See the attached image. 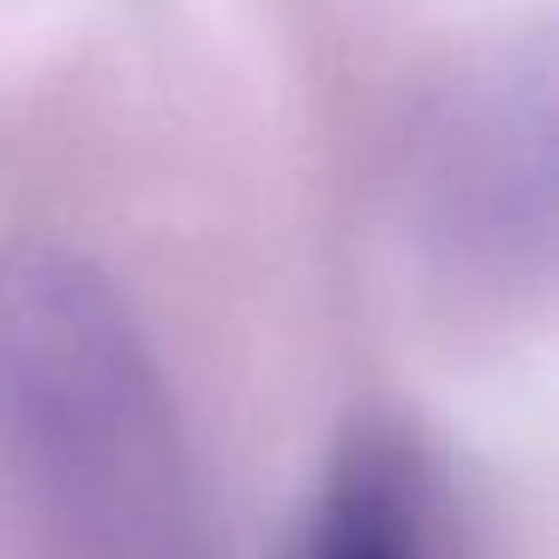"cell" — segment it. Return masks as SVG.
<instances>
[{
    "label": "cell",
    "instance_id": "1",
    "mask_svg": "<svg viewBox=\"0 0 559 559\" xmlns=\"http://www.w3.org/2000/svg\"><path fill=\"white\" fill-rule=\"evenodd\" d=\"M0 463L73 559H199L157 361L115 283L49 241L0 253Z\"/></svg>",
    "mask_w": 559,
    "mask_h": 559
},
{
    "label": "cell",
    "instance_id": "3",
    "mask_svg": "<svg viewBox=\"0 0 559 559\" xmlns=\"http://www.w3.org/2000/svg\"><path fill=\"white\" fill-rule=\"evenodd\" d=\"M283 559H439L421 451L397 427H355L313 487Z\"/></svg>",
    "mask_w": 559,
    "mask_h": 559
},
{
    "label": "cell",
    "instance_id": "2",
    "mask_svg": "<svg viewBox=\"0 0 559 559\" xmlns=\"http://www.w3.org/2000/svg\"><path fill=\"white\" fill-rule=\"evenodd\" d=\"M415 211L451 265L518 283L554 253V55L506 43L427 115Z\"/></svg>",
    "mask_w": 559,
    "mask_h": 559
}]
</instances>
